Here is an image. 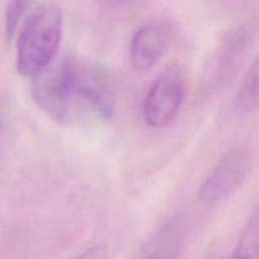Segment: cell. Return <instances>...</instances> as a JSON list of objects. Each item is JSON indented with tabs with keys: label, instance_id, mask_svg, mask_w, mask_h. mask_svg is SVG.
<instances>
[{
	"label": "cell",
	"instance_id": "30bf717a",
	"mask_svg": "<svg viewBox=\"0 0 259 259\" xmlns=\"http://www.w3.org/2000/svg\"><path fill=\"white\" fill-rule=\"evenodd\" d=\"M34 2L35 0H8L5 8V34L8 39L10 40L14 37L23 17Z\"/></svg>",
	"mask_w": 259,
	"mask_h": 259
},
{
	"label": "cell",
	"instance_id": "7a4b0ae2",
	"mask_svg": "<svg viewBox=\"0 0 259 259\" xmlns=\"http://www.w3.org/2000/svg\"><path fill=\"white\" fill-rule=\"evenodd\" d=\"M62 12L56 3L35 7L20 24L17 39V71L34 77L55 62L62 39Z\"/></svg>",
	"mask_w": 259,
	"mask_h": 259
},
{
	"label": "cell",
	"instance_id": "277c9868",
	"mask_svg": "<svg viewBox=\"0 0 259 259\" xmlns=\"http://www.w3.org/2000/svg\"><path fill=\"white\" fill-rule=\"evenodd\" d=\"M252 168V154L245 148H233L222 157L199 190V197L209 205L229 199L243 185Z\"/></svg>",
	"mask_w": 259,
	"mask_h": 259
},
{
	"label": "cell",
	"instance_id": "ba28073f",
	"mask_svg": "<svg viewBox=\"0 0 259 259\" xmlns=\"http://www.w3.org/2000/svg\"><path fill=\"white\" fill-rule=\"evenodd\" d=\"M259 108V55L250 62L238 89L235 111L249 114Z\"/></svg>",
	"mask_w": 259,
	"mask_h": 259
},
{
	"label": "cell",
	"instance_id": "52a82bcc",
	"mask_svg": "<svg viewBox=\"0 0 259 259\" xmlns=\"http://www.w3.org/2000/svg\"><path fill=\"white\" fill-rule=\"evenodd\" d=\"M180 245L181 229L177 220H172L152 235L133 259H176Z\"/></svg>",
	"mask_w": 259,
	"mask_h": 259
},
{
	"label": "cell",
	"instance_id": "8992f818",
	"mask_svg": "<svg viewBox=\"0 0 259 259\" xmlns=\"http://www.w3.org/2000/svg\"><path fill=\"white\" fill-rule=\"evenodd\" d=\"M168 32L162 25L147 24L133 34L129 46V57L138 72L151 70L163 57L168 47Z\"/></svg>",
	"mask_w": 259,
	"mask_h": 259
},
{
	"label": "cell",
	"instance_id": "6da1fadb",
	"mask_svg": "<svg viewBox=\"0 0 259 259\" xmlns=\"http://www.w3.org/2000/svg\"><path fill=\"white\" fill-rule=\"evenodd\" d=\"M32 96L48 118L62 125L90 118L110 120L116 105V82L105 66L70 56L33 77Z\"/></svg>",
	"mask_w": 259,
	"mask_h": 259
},
{
	"label": "cell",
	"instance_id": "4fadbf2b",
	"mask_svg": "<svg viewBox=\"0 0 259 259\" xmlns=\"http://www.w3.org/2000/svg\"><path fill=\"white\" fill-rule=\"evenodd\" d=\"M114 3H116V4H125V3L131 2V0H113Z\"/></svg>",
	"mask_w": 259,
	"mask_h": 259
},
{
	"label": "cell",
	"instance_id": "5b68a950",
	"mask_svg": "<svg viewBox=\"0 0 259 259\" xmlns=\"http://www.w3.org/2000/svg\"><path fill=\"white\" fill-rule=\"evenodd\" d=\"M259 35V17L253 18L234 28L223 40L222 47L215 57L210 81L220 85L234 76L240 63L247 56Z\"/></svg>",
	"mask_w": 259,
	"mask_h": 259
},
{
	"label": "cell",
	"instance_id": "8fae6325",
	"mask_svg": "<svg viewBox=\"0 0 259 259\" xmlns=\"http://www.w3.org/2000/svg\"><path fill=\"white\" fill-rule=\"evenodd\" d=\"M109 250L105 245L98 244L93 245L91 248L86 249L85 252L81 253L76 259H108Z\"/></svg>",
	"mask_w": 259,
	"mask_h": 259
},
{
	"label": "cell",
	"instance_id": "3957f363",
	"mask_svg": "<svg viewBox=\"0 0 259 259\" xmlns=\"http://www.w3.org/2000/svg\"><path fill=\"white\" fill-rule=\"evenodd\" d=\"M186 95V76L179 66H169L149 88L143 105L142 116L149 128L168 126L181 110Z\"/></svg>",
	"mask_w": 259,
	"mask_h": 259
},
{
	"label": "cell",
	"instance_id": "9c48e42d",
	"mask_svg": "<svg viewBox=\"0 0 259 259\" xmlns=\"http://www.w3.org/2000/svg\"><path fill=\"white\" fill-rule=\"evenodd\" d=\"M230 259H259V204L243 228Z\"/></svg>",
	"mask_w": 259,
	"mask_h": 259
},
{
	"label": "cell",
	"instance_id": "7c38bea8",
	"mask_svg": "<svg viewBox=\"0 0 259 259\" xmlns=\"http://www.w3.org/2000/svg\"><path fill=\"white\" fill-rule=\"evenodd\" d=\"M3 126H4V118H3V114L0 113V136H2Z\"/></svg>",
	"mask_w": 259,
	"mask_h": 259
}]
</instances>
